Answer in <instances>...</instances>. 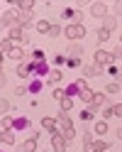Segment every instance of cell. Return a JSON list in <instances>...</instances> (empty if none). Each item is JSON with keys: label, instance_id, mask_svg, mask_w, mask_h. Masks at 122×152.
<instances>
[{"label": "cell", "instance_id": "obj_32", "mask_svg": "<svg viewBox=\"0 0 122 152\" xmlns=\"http://www.w3.org/2000/svg\"><path fill=\"white\" fill-rule=\"evenodd\" d=\"M112 115L122 118V103H117V106H112Z\"/></svg>", "mask_w": 122, "mask_h": 152}, {"label": "cell", "instance_id": "obj_9", "mask_svg": "<svg viewBox=\"0 0 122 152\" xmlns=\"http://www.w3.org/2000/svg\"><path fill=\"white\" fill-rule=\"evenodd\" d=\"M110 145H108V142H90V145H86V152H105Z\"/></svg>", "mask_w": 122, "mask_h": 152}, {"label": "cell", "instance_id": "obj_19", "mask_svg": "<svg viewBox=\"0 0 122 152\" xmlns=\"http://www.w3.org/2000/svg\"><path fill=\"white\" fill-rule=\"evenodd\" d=\"M34 71L37 74H49V66H46L44 61H34Z\"/></svg>", "mask_w": 122, "mask_h": 152}, {"label": "cell", "instance_id": "obj_42", "mask_svg": "<svg viewBox=\"0 0 122 152\" xmlns=\"http://www.w3.org/2000/svg\"><path fill=\"white\" fill-rule=\"evenodd\" d=\"M117 135H120V140H122V128H120V130H117Z\"/></svg>", "mask_w": 122, "mask_h": 152}, {"label": "cell", "instance_id": "obj_10", "mask_svg": "<svg viewBox=\"0 0 122 152\" xmlns=\"http://www.w3.org/2000/svg\"><path fill=\"white\" fill-rule=\"evenodd\" d=\"M32 71H34V64H20L17 66V76H20V79H27Z\"/></svg>", "mask_w": 122, "mask_h": 152}, {"label": "cell", "instance_id": "obj_18", "mask_svg": "<svg viewBox=\"0 0 122 152\" xmlns=\"http://www.w3.org/2000/svg\"><path fill=\"white\" fill-rule=\"evenodd\" d=\"M37 30H39L42 34H44V32H46V34H49V30H51V25H49V22H46V20H39V22H37Z\"/></svg>", "mask_w": 122, "mask_h": 152}, {"label": "cell", "instance_id": "obj_44", "mask_svg": "<svg viewBox=\"0 0 122 152\" xmlns=\"http://www.w3.org/2000/svg\"><path fill=\"white\" fill-rule=\"evenodd\" d=\"M120 42H122V37H120Z\"/></svg>", "mask_w": 122, "mask_h": 152}, {"label": "cell", "instance_id": "obj_34", "mask_svg": "<svg viewBox=\"0 0 122 152\" xmlns=\"http://www.w3.org/2000/svg\"><path fill=\"white\" fill-rule=\"evenodd\" d=\"M32 59H34V61H44V52H39V49H37V52L32 54Z\"/></svg>", "mask_w": 122, "mask_h": 152}, {"label": "cell", "instance_id": "obj_17", "mask_svg": "<svg viewBox=\"0 0 122 152\" xmlns=\"http://www.w3.org/2000/svg\"><path fill=\"white\" fill-rule=\"evenodd\" d=\"M105 132H108V123L105 120H98L95 123V135H105Z\"/></svg>", "mask_w": 122, "mask_h": 152}, {"label": "cell", "instance_id": "obj_4", "mask_svg": "<svg viewBox=\"0 0 122 152\" xmlns=\"http://www.w3.org/2000/svg\"><path fill=\"white\" fill-rule=\"evenodd\" d=\"M51 145H54V150H56V152H66V140H64V135H61L59 130H56L54 135H51Z\"/></svg>", "mask_w": 122, "mask_h": 152}, {"label": "cell", "instance_id": "obj_24", "mask_svg": "<svg viewBox=\"0 0 122 152\" xmlns=\"http://www.w3.org/2000/svg\"><path fill=\"white\" fill-rule=\"evenodd\" d=\"M120 88H122L120 83H117V81H112V83H108V88H105V91H108V93H120Z\"/></svg>", "mask_w": 122, "mask_h": 152}, {"label": "cell", "instance_id": "obj_28", "mask_svg": "<svg viewBox=\"0 0 122 152\" xmlns=\"http://www.w3.org/2000/svg\"><path fill=\"white\" fill-rule=\"evenodd\" d=\"M59 103H61V108H64V110H71V106H73V101H71L69 96H66V98H61Z\"/></svg>", "mask_w": 122, "mask_h": 152}, {"label": "cell", "instance_id": "obj_38", "mask_svg": "<svg viewBox=\"0 0 122 152\" xmlns=\"http://www.w3.org/2000/svg\"><path fill=\"white\" fill-rule=\"evenodd\" d=\"M10 125H12V120H10V118H3V128L10 130Z\"/></svg>", "mask_w": 122, "mask_h": 152}, {"label": "cell", "instance_id": "obj_31", "mask_svg": "<svg viewBox=\"0 0 122 152\" xmlns=\"http://www.w3.org/2000/svg\"><path fill=\"white\" fill-rule=\"evenodd\" d=\"M76 93H81V88L73 83V86H69V91H66V96H76Z\"/></svg>", "mask_w": 122, "mask_h": 152}, {"label": "cell", "instance_id": "obj_41", "mask_svg": "<svg viewBox=\"0 0 122 152\" xmlns=\"http://www.w3.org/2000/svg\"><path fill=\"white\" fill-rule=\"evenodd\" d=\"M115 12H117V17L122 15V3H117V5H115Z\"/></svg>", "mask_w": 122, "mask_h": 152}, {"label": "cell", "instance_id": "obj_15", "mask_svg": "<svg viewBox=\"0 0 122 152\" xmlns=\"http://www.w3.org/2000/svg\"><path fill=\"white\" fill-rule=\"evenodd\" d=\"M117 27V20L115 17H105V22H103V30H108V32H112Z\"/></svg>", "mask_w": 122, "mask_h": 152}, {"label": "cell", "instance_id": "obj_27", "mask_svg": "<svg viewBox=\"0 0 122 152\" xmlns=\"http://www.w3.org/2000/svg\"><path fill=\"white\" fill-rule=\"evenodd\" d=\"M110 39V32L108 30H98V42H108Z\"/></svg>", "mask_w": 122, "mask_h": 152}, {"label": "cell", "instance_id": "obj_39", "mask_svg": "<svg viewBox=\"0 0 122 152\" xmlns=\"http://www.w3.org/2000/svg\"><path fill=\"white\" fill-rule=\"evenodd\" d=\"M66 64H69V66H81V59H69Z\"/></svg>", "mask_w": 122, "mask_h": 152}, {"label": "cell", "instance_id": "obj_43", "mask_svg": "<svg viewBox=\"0 0 122 152\" xmlns=\"http://www.w3.org/2000/svg\"><path fill=\"white\" fill-rule=\"evenodd\" d=\"M0 142H3V130H0Z\"/></svg>", "mask_w": 122, "mask_h": 152}, {"label": "cell", "instance_id": "obj_33", "mask_svg": "<svg viewBox=\"0 0 122 152\" xmlns=\"http://www.w3.org/2000/svg\"><path fill=\"white\" fill-rule=\"evenodd\" d=\"M59 79H61V71H51V74H49V81H51V83H56Z\"/></svg>", "mask_w": 122, "mask_h": 152}, {"label": "cell", "instance_id": "obj_29", "mask_svg": "<svg viewBox=\"0 0 122 152\" xmlns=\"http://www.w3.org/2000/svg\"><path fill=\"white\" fill-rule=\"evenodd\" d=\"M7 110H10V101L0 98V113H7Z\"/></svg>", "mask_w": 122, "mask_h": 152}, {"label": "cell", "instance_id": "obj_25", "mask_svg": "<svg viewBox=\"0 0 122 152\" xmlns=\"http://www.w3.org/2000/svg\"><path fill=\"white\" fill-rule=\"evenodd\" d=\"M59 34H61V27H59V25H51V30H49V37H51V39H56Z\"/></svg>", "mask_w": 122, "mask_h": 152}, {"label": "cell", "instance_id": "obj_23", "mask_svg": "<svg viewBox=\"0 0 122 152\" xmlns=\"http://www.w3.org/2000/svg\"><path fill=\"white\" fill-rule=\"evenodd\" d=\"M17 7H20V10H32L34 3H32V0H20V3H17Z\"/></svg>", "mask_w": 122, "mask_h": 152}, {"label": "cell", "instance_id": "obj_5", "mask_svg": "<svg viewBox=\"0 0 122 152\" xmlns=\"http://www.w3.org/2000/svg\"><path fill=\"white\" fill-rule=\"evenodd\" d=\"M90 12H93V17H108V5L105 3H93L90 5Z\"/></svg>", "mask_w": 122, "mask_h": 152}, {"label": "cell", "instance_id": "obj_8", "mask_svg": "<svg viewBox=\"0 0 122 152\" xmlns=\"http://www.w3.org/2000/svg\"><path fill=\"white\" fill-rule=\"evenodd\" d=\"M17 22H20L22 27L32 22V10H17Z\"/></svg>", "mask_w": 122, "mask_h": 152}, {"label": "cell", "instance_id": "obj_13", "mask_svg": "<svg viewBox=\"0 0 122 152\" xmlns=\"http://www.w3.org/2000/svg\"><path fill=\"white\" fill-rule=\"evenodd\" d=\"M81 54H83V47L81 44H71L69 47V56H71V59H78Z\"/></svg>", "mask_w": 122, "mask_h": 152}, {"label": "cell", "instance_id": "obj_26", "mask_svg": "<svg viewBox=\"0 0 122 152\" xmlns=\"http://www.w3.org/2000/svg\"><path fill=\"white\" fill-rule=\"evenodd\" d=\"M27 91H32V93H39V91H42V81H32Z\"/></svg>", "mask_w": 122, "mask_h": 152}, {"label": "cell", "instance_id": "obj_3", "mask_svg": "<svg viewBox=\"0 0 122 152\" xmlns=\"http://www.w3.org/2000/svg\"><path fill=\"white\" fill-rule=\"evenodd\" d=\"M110 61H112V54H110V52H103V49L95 52V69H98V71H103Z\"/></svg>", "mask_w": 122, "mask_h": 152}, {"label": "cell", "instance_id": "obj_20", "mask_svg": "<svg viewBox=\"0 0 122 152\" xmlns=\"http://www.w3.org/2000/svg\"><path fill=\"white\" fill-rule=\"evenodd\" d=\"M10 49H12V42H10V39H3V42H0V54H7Z\"/></svg>", "mask_w": 122, "mask_h": 152}, {"label": "cell", "instance_id": "obj_14", "mask_svg": "<svg viewBox=\"0 0 122 152\" xmlns=\"http://www.w3.org/2000/svg\"><path fill=\"white\" fill-rule=\"evenodd\" d=\"M7 56H10V59H15V61H22V59H25V52L17 49V47H12V49L7 52Z\"/></svg>", "mask_w": 122, "mask_h": 152}, {"label": "cell", "instance_id": "obj_7", "mask_svg": "<svg viewBox=\"0 0 122 152\" xmlns=\"http://www.w3.org/2000/svg\"><path fill=\"white\" fill-rule=\"evenodd\" d=\"M0 22H3V27H15V22H17V12H12V10L3 12V15H0Z\"/></svg>", "mask_w": 122, "mask_h": 152}, {"label": "cell", "instance_id": "obj_21", "mask_svg": "<svg viewBox=\"0 0 122 152\" xmlns=\"http://www.w3.org/2000/svg\"><path fill=\"white\" fill-rule=\"evenodd\" d=\"M3 142L12 145V142H15V132H12V130H5V132H3Z\"/></svg>", "mask_w": 122, "mask_h": 152}, {"label": "cell", "instance_id": "obj_1", "mask_svg": "<svg viewBox=\"0 0 122 152\" xmlns=\"http://www.w3.org/2000/svg\"><path fill=\"white\" fill-rule=\"evenodd\" d=\"M56 128H59V132L64 135V140H66V142L76 137V130H73V125H71L69 115H59V120H56Z\"/></svg>", "mask_w": 122, "mask_h": 152}, {"label": "cell", "instance_id": "obj_30", "mask_svg": "<svg viewBox=\"0 0 122 152\" xmlns=\"http://www.w3.org/2000/svg\"><path fill=\"white\" fill-rule=\"evenodd\" d=\"M54 98H56V101L66 98V91H64V88H56V91H54Z\"/></svg>", "mask_w": 122, "mask_h": 152}, {"label": "cell", "instance_id": "obj_2", "mask_svg": "<svg viewBox=\"0 0 122 152\" xmlns=\"http://www.w3.org/2000/svg\"><path fill=\"white\" fill-rule=\"evenodd\" d=\"M64 34H66L71 42H78V39H83V37H86V27L78 25V22H73V25H69L66 30H64Z\"/></svg>", "mask_w": 122, "mask_h": 152}, {"label": "cell", "instance_id": "obj_11", "mask_svg": "<svg viewBox=\"0 0 122 152\" xmlns=\"http://www.w3.org/2000/svg\"><path fill=\"white\" fill-rule=\"evenodd\" d=\"M34 150H37V135H32L30 140H25L22 147H20V152H34Z\"/></svg>", "mask_w": 122, "mask_h": 152}, {"label": "cell", "instance_id": "obj_40", "mask_svg": "<svg viewBox=\"0 0 122 152\" xmlns=\"http://www.w3.org/2000/svg\"><path fill=\"white\" fill-rule=\"evenodd\" d=\"M5 86V74H3V69H0V88Z\"/></svg>", "mask_w": 122, "mask_h": 152}, {"label": "cell", "instance_id": "obj_22", "mask_svg": "<svg viewBox=\"0 0 122 152\" xmlns=\"http://www.w3.org/2000/svg\"><path fill=\"white\" fill-rule=\"evenodd\" d=\"M93 96H95V93H93V91H88V88H83V91H81V101L93 103Z\"/></svg>", "mask_w": 122, "mask_h": 152}, {"label": "cell", "instance_id": "obj_12", "mask_svg": "<svg viewBox=\"0 0 122 152\" xmlns=\"http://www.w3.org/2000/svg\"><path fill=\"white\" fill-rule=\"evenodd\" d=\"M42 128H44V130H49L51 135L59 130V128H56V120H54V118H42Z\"/></svg>", "mask_w": 122, "mask_h": 152}, {"label": "cell", "instance_id": "obj_6", "mask_svg": "<svg viewBox=\"0 0 122 152\" xmlns=\"http://www.w3.org/2000/svg\"><path fill=\"white\" fill-rule=\"evenodd\" d=\"M10 37H12L15 42H20V44H27V42H30V37L25 34L22 27H12V30H10Z\"/></svg>", "mask_w": 122, "mask_h": 152}, {"label": "cell", "instance_id": "obj_37", "mask_svg": "<svg viewBox=\"0 0 122 152\" xmlns=\"http://www.w3.org/2000/svg\"><path fill=\"white\" fill-rule=\"evenodd\" d=\"M15 125H17V128H27V120H25V118H17Z\"/></svg>", "mask_w": 122, "mask_h": 152}, {"label": "cell", "instance_id": "obj_35", "mask_svg": "<svg viewBox=\"0 0 122 152\" xmlns=\"http://www.w3.org/2000/svg\"><path fill=\"white\" fill-rule=\"evenodd\" d=\"M112 59H117V61H122V47H117V49L112 52Z\"/></svg>", "mask_w": 122, "mask_h": 152}, {"label": "cell", "instance_id": "obj_16", "mask_svg": "<svg viewBox=\"0 0 122 152\" xmlns=\"http://www.w3.org/2000/svg\"><path fill=\"white\" fill-rule=\"evenodd\" d=\"M105 101H108V96H105V93H95V96H93V106H95V108H100Z\"/></svg>", "mask_w": 122, "mask_h": 152}, {"label": "cell", "instance_id": "obj_36", "mask_svg": "<svg viewBox=\"0 0 122 152\" xmlns=\"http://www.w3.org/2000/svg\"><path fill=\"white\" fill-rule=\"evenodd\" d=\"M90 142H93V135L90 132H83V145H90Z\"/></svg>", "mask_w": 122, "mask_h": 152}]
</instances>
